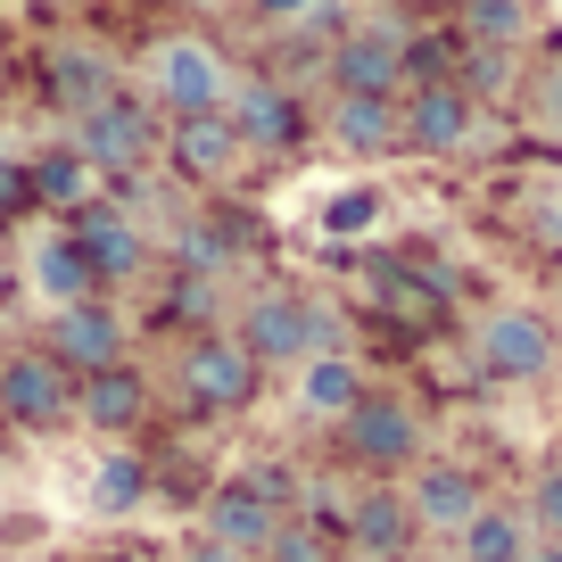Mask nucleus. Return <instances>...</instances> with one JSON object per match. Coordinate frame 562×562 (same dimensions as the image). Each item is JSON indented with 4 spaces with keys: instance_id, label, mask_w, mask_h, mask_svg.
<instances>
[{
    "instance_id": "nucleus-19",
    "label": "nucleus",
    "mask_w": 562,
    "mask_h": 562,
    "mask_svg": "<svg viewBox=\"0 0 562 562\" xmlns=\"http://www.w3.org/2000/svg\"><path fill=\"white\" fill-rule=\"evenodd\" d=\"M456 538H463L456 562H529V521H521V513H505V505H480Z\"/></svg>"
},
{
    "instance_id": "nucleus-16",
    "label": "nucleus",
    "mask_w": 562,
    "mask_h": 562,
    "mask_svg": "<svg viewBox=\"0 0 562 562\" xmlns=\"http://www.w3.org/2000/svg\"><path fill=\"white\" fill-rule=\"evenodd\" d=\"M273 521H281V513L265 505V496L248 488V480L215 488V505H207V538H215V546H232V554H248V562H257V546L273 538Z\"/></svg>"
},
{
    "instance_id": "nucleus-20",
    "label": "nucleus",
    "mask_w": 562,
    "mask_h": 562,
    "mask_svg": "<svg viewBox=\"0 0 562 562\" xmlns=\"http://www.w3.org/2000/svg\"><path fill=\"white\" fill-rule=\"evenodd\" d=\"M331 140H339V149H356V158L389 149V140H397V100H339L331 108Z\"/></svg>"
},
{
    "instance_id": "nucleus-30",
    "label": "nucleus",
    "mask_w": 562,
    "mask_h": 562,
    "mask_svg": "<svg viewBox=\"0 0 562 562\" xmlns=\"http://www.w3.org/2000/svg\"><path fill=\"white\" fill-rule=\"evenodd\" d=\"M25 199H34V182H25V166H18V158H0V215H18Z\"/></svg>"
},
{
    "instance_id": "nucleus-31",
    "label": "nucleus",
    "mask_w": 562,
    "mask_h": 562,
    "mask_svg": "<svg viewBox=\"0 0 562 562\" xmlns=\"http://www.w3.org/2000/svg\"><path fill=\"white\" fill-rule=\"evenodd\" d=\"M191 562H248V554H232V546H215V538H199V546H191Z\"/></svg>"
},
{
    "instance_id": "nucleus-18",
    "label": "nucleus",
    "mask_w": 562,
    "mask_h": 562,
    "mask_svg": "<svg viewBox=\"0 0 562 562\" xmlns=\"http://www.w3.org/2000/svg\"><path fill=\"white\" fill-rule=\"evenodd\" d=\"M348 538L364 546L372 562H405V538H414V513H405V496H389V488L356 496V505H348Z\"/></svg>"
},
{
    "instance_id": "nucleus-10",
    "label": "nucleus",
    "mask_w": 562,
    "mask_h": 562,
    "mask_svg": "<svg viewBox=\"0 0 562 562\" xmlns=\"http://www.w3.org/2000/svg\"><path fill=\"white\" fill-rule=\"evenodd\" d=\"M472 124H480V108H472V91L463 83H422L414 100L397 108V140H414V149H463L472 140Z\"/></svg>"
},
{
    "instance_id": "nucleus-32",
    "label": "nucleus",
    "mask_w": 562,
    "mask_h": 562,
    "mask_svg": "<svg viewBox=\"0 0 562 562\" xmlns=\"http://www.w3.org/2000/svg\"><path fill=\"white\" fill-rule=\"evenodd\" d=\"M529 562H562V546H538V554H529Z\"/></svg>"
},
{
    "instance_id": "nucleus-7",
    "label": "nucleus",
    "mask_w": 562,
    "mask_h": 562,
    "mask_svg": "<svg viewBox=\"0 0 562 562\" xmlns=\"http://www.w3.org/2000/svg\"><path fill=\"white\" fill-rule=\"evenodd\" d=\"M257 356L240 348L232 331H207L191 339V356H182V389H191V405H207V414H232V405L257 397Z\"/></svg>"
},
{
    "instance_id": "nucleus-9",
    "label": "nucleus",
    "mask_w": 562,
    "mask_h": 562,
    "mask_svg": "<svg viewBox=\"0 0 562 562\" xmlns=\"http://www.w3.org/2000/svg\"><path fill=\"white\" fill-rule=\"evenodd\" d=\"M546 364H554V331H546L529 306H496V315L480 323V372H488V381H538Z\"/></svg>"
},
{
    "instance_id": "nucleus-4",
    "label": "nucleus",
    "mask_w": 562,
    "mask_h": 562,
    "mask_svg": "<svg viewBox=\"0 0 562 562\" xmlns=\"http://www.w3.org/2000/svg\"><path fill=\"white\" fill-rule=\"evenodd\" d=\"M42 356H50L58 372H108V364H124V323H116V306H100V299H75V306H58L50 315V331H42Z\"/></svg>"
},
{
    "instance_id": "nucleus-27",
    "label": "nucleus",
    "mask_w": 562,
    "mask_h": 562,
    "mask_svg": "<svg viewBox=\"0 0 562 562\" xmlns=\"http://www.w3.org/2000/svg\"><path fill=\"white\" fill-rule=\"evenodd\" d=\"M381 224V191H339L331 207H323V232L331 240H348V232H372Z\"/></svg>"
},
{
    "instance_id": "nucleus-15",
    "label": "nucleus",
    "mask_w": 562,
    "mask_h": 562,
    "mask_svg": "<svg viewBox=\"0 0 562 562\" xmlns=\"http://www.w3.org/2000/svg\"><path fill=\"white\" fill-rule=\"evenodd\" d=\"M166 158H175L182 182H215L232 158H240V133H232L224 108H215V116H175V133H166Z\"/></svg>"
},
{
    "instance_id": "nucleus-5",
    "label": "nucleus",
    "mask_w": 562,
    "mask_h": 562,
    "mask_svg": "<svg viewBox=\"0 0 562 562\" xmlns=\"http://www.w3.org/2000/svg\"><path fill=\"white\" fill-rule=\"evenodd\" d=\"M339 447H348L364 472H405V463L422 456V422H414V405L372 397V389H364V405L339 422Z\"/></svg>"
},
{
    "instance_id": "nucleus-8",
    "label": "nucleus",
    "mask_w": 562,
    "mask_h": 562,
    "mask_svg": "<svg viewBox=\"0 0 562 562\" xmlns=\"http://www.w3.org/2000/svg\"><path fill=\"white\" fill-rule=\"evenodd\" d=\"M0 414L18 430H50L75 414V372H58L50 356H9L0 364Z\"/></svg>"
},
{
    "instance_id": "nucleus-21",
    "label": "nucleus",
    "mask_w": 562,
    "mask_h": 562,
    "mask_svg": "<svg viewBox=\"0 0 562 562\" xmlns=\"http://www.w3.org/2000/svg\"><path fill=\"white\" fill-rule=\"evenodd\" d=\"M34 290L50 306H75V299H91V273H83V257H75V240L58 232V240H34Z\"/></svg>"
},
{
    "instance_id": "nucleus-29",
    "label": "nucleus",
    "mask_w": 562,
    "mask_h": 562,
    "mask_svg": "<svg viewBox=\"0 0 562 562\" xmlns=\"http://www.w3.org/2000/svg\"><path fill=\"white\" fill-rule=\"evenodd\" d=\"M529 521H538L546 538H562V472H546L538 488H529Z\"/></svg>"
},
{
    "instance_id": "nucleus-14",
    "label": "nucleus",
    "mask_w": 562,
    "mask_h": 562,
    "mask_svg": "<svg viewBox=\"0 0 562 562\" xmlns=\"http://www.w3.org/2000/svg\"><path fill=\"white\" fill-rule=\"evenodd\" d=\"M480 505H488V496H480V480L463 472V463H422L414 496H405L414 529H463V521H472Z\"/></svg>"
},
{
    "instance_id": "nucleus-22",
    "label": "nucleus",
    "mask_w": 562,
    "mask_h": 562,
    "mask_svg": "<svg viewBox=\"0 0 562 562\" xmlns=\"http://www.w3.org/2000/svg\"><path fill=\"white\" fill-rule=\"evenodd\" d=\"M50 100L75 108V116H91V108L108 100V67H100L91 50H58V58H50Z\"/></svg>"
},
{
    "instance_id": "nucleus-24",
    "label": "nucleus",
    "mask_w": 562,
    "mask_h": 562,
    "mask_svg": "<svg viewBox=\"0 0 562 562\" xmlns=\"http://www.w3.org/2000/svg\"><path fill=\"white\" fill-rule=\"evenodd\" d=\"M521 25H529L521 0H463V42H472V50H513Z\"/></svg>"
},
{
    "instance_id": "nucleus-13",
    "label": "nucleus",
    "mask_w": 562,
    "mask_h": 562,
    "mask_svg": "<svg viewBox=\"0 0 562 562\" xmlns=\"http://www.w3.org/2000/svg\"><path fill=\"white\" fill-rule=\"evenodd\" d=\"M75 414H83L100 439H124V430H140V414H149V381H140L133 364L83 372V389H75Z\"/></svg>"
},
{
    "instance_id": "nucleus-28",
    "label": "nucleus",
    "mask_w": 562,
    "mask_h": 562,
    "mask_svg": "<svg viewBox=\"0 0 562 562\" xmlns=\"http://www.w3.org/2000/svg\"><path fill=\"white\" fill-rule=\"evenodd\" d=\"M257 562H331V554H323V538H315V529H299V521H273V538L257 546Z\"/></svg>"
},
{
    "instance_id": "nucleus-3",
    "label": "nucleus",
    "mask_w": 562,
    "mask_h": 562,
    "mask_svg": "<svg viewBox=\"0 0 562 562\" xmlns=\"http://www.w3.org/2000/svg\"><path fill=\"white\" fill-rule=\"evenodd\" d=\"M149 91H158V108H175V116H215V108L232 100V75H224V58H215L207 42H158V50H149Z\"/></svg>"
},
{
    "instance_id": "nucleus-25",
    "label": "nucleus",
    "mask_w": 562,
    "mask_h": 562,
    "mask_svg": "<svg viewBox=\"0 0 562 562\" xmlns=\"http://www.w3.org/2000/svg\"><path fill=\"white\" fill-rule=\"evenodd\" d=\"M140 496H149V463L124 456V447L100 456V472H91V505H100V513H133Z\"/></svg>"
},
{
    "instance_id": "nucleus-6",
    "label": "nucleus",
    "mask_w": 562,
    "mask_h": 562,
    "mask_svg": "<svg viewBox=\"0 0 562 562\" xmlns=\"http://www.w3.org/2000/svg\"><path fill=\"white\" fill-rule=\"evenodd\" d=\"M75 257H83V273H91V290H108V281H133L140 265H149V240H140V224L124 207H75Z\"/></svg>"
},
{
    "instance_id": "nucleus-17",
    "label": "nucleus",
    "mask_w": 562,
    "mask_h": 562,
    "mask_svg": "<svg viewBox=\"0 0 562 562\" xmlns=\"http://www.w3.org/2000/svg\"><path fill=\"white\" fill-rule=\"evenodd\" d=\"M299 405L306 414H323V422H348L356 405H364V364L356 356H306V372H299Z\"/></svg>"
},
{
    "instance_id": "nucleus-1",
    "label": "nucleus",
    "mask_w": 562,
    "mask_h": 562,
    "mask_svg": "<svg viewBox=\"0 0 562 562\" xmlns=\"http://www.w3.org/2000/svg\"><path fill=\"white\" fill-rule=\"evenodd\" d=\"M232 339H240L257 364H306V356H331L339 323L323 315V306H306V299H257Z\"/></svg>"
},
{
    "instance_id": "nucleus-11",
    "label": "nucleus",
    "mask_w": 562,
    "mask_h": 562,
    "mask_svg": "<svg viewBox=\"0 0 562 562\" xmlns=\"http://www.w3.org/2000/svg\"><path fill=\"white\" fill-rule=\"evenodd\" d=\"M397 75H405V42L389 34V25H372V34H348V42L331 50L339 100H389V91H397Z\"/></svg>"
},
{
    "instance_id": "nucleus-2",
    "label": "nucleus",
    "mask_w": 562,
    "mask_h": 562,
    "mask_svg": "<svg viewBox=\"0 0 562 562\" xmlns=\"http://www.w3.org/2000/svg\"><path fill=\"white\" fill-rule=\"evenodd\" d=\"M149 149H158V116L140 100H116V91H108L91 116H75V158H83L91 175H133Z\"/></svg>"
},
{
    "instance_id": "nucleus-26",
    "label": "nucleus",
    "mask_w": 562,
    "mask_h": 562,
    "mask_svg": "<svg viewBox=\"0 0 562 562\" xmlns=\"http://www.w3.org/2000/svg\"><path fill=\"white\" fill-rule=\"evenodd\" d=\"M175 265H182L191 281H215V273L232 265V240H224V232H207V224H191V232L175 240Z\"/></svg>"
},
{
    "instance_id": "nucleus-12",
    "label": "nucleus",
    "mask_w": 562,
    "mask_h": 562,
    "mask_svg": "<svg viewBox=\"0 0 562 562\" xmlns=\"http://www.w3.org/2000/svg\"><path fill=\"white\" fill-rule=\"evenodd\" d=\"M224 116H232V133H240V149H290V140L306 133V108L281 83H240L224 100Z\"/></svg>"
},
{
    "instance_id": "nucleus-23",
    "label": "nucleus",
    "mask_w": 562,
    "mask_h": 562,
    "mask_svg": "<svg viewBox=\"0 0 562 562\" xmlns=\"http://www.w3.org/2000/svg\"><path fill=\"white\" fill-rule=\"evenodd\" d=\"M25 182H34V199H50V207H91V166L75 158V149H50L42 166H25Z\"/></svg>"
}]
</instances>
